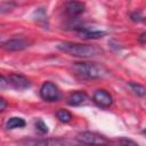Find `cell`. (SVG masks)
Listing matches in <instances>:
<instances>
[{
    "instance_id": "4",
    "label": "cell",
    "mask_w": 146,
    "mask_h": 146,
    "mask_svg": "<svg viewBox=\"0 0 146 146\" xmlns=\"http://www.w3.org/2000/svg\"><path fill=\"white\" fill-rule=\"evenodd\" d=\"M40 96L46 102H56L60 97V91L55 83L47 81L40 88Z\"/></svg>"
},
{
    "instance_id": "19",
    "label": "cell",
    "mask_w": 146,
    "mask_h": 146,
    "mask_svg": "<svg viewBox=\"0 0 146 146\" xmlns=\"http://www.w3.org/2000/svg\"><path fill=\"white\" fill-rule=\"evenodd\" d=\"M6 106H7V103H6L5 98H0V111H5Z\"/></svg>"
},
{
    "instance_id": "7",
    "label": "cell",
    "mask_w": 146,
    "mask_h": 146,
    "mask_svg": "<svg viewBox=\"0 0 146 146\" xmlns=\"http://www.w3.org/2000/svg\"><path fill=\"white\" fill-rule=\"evenodd\" d=\"M8 84H10L13 88L17 90H24L30 88L31 82L27 78H25L22 74H11L8 78Z\"/></svg>"
},
{
    "instance_id": "6",
    "label": "cell",
    "mask_w": 146,
    "mask_h": 146,
    "mask_svg": "<svg viewBox=\"0 0 146 146\" xmlns=\"http://www.w3.org/2000/svg\"><path fill=\"white\" fill-rule=\"evenodd\" d=\"M30 42L23 38H15V39H9L2 43V48L7 51H18L27 48Z\"/></svg>"
},
{
    "instance_id": "8",
    "label": "cell",
    "mask_w": 146,
    "mask_h": 146,
    "mask_svg": "<svg viewBox=\"0 0 146 146\" xmlns=\"http://www.w3.org/2000/svg\"><path fill=\"white\" fill-rule=\"evenodd\" d=\"M84 8H86L84 3L83 2H79V1H70L65 6L66 13L70 16H78V15L82 14L84 11Z\"/></svg>"
},
{
    "instance_id": "18",
    "label": "cell",
    "mask_w": 146,
    "mask_h": 146,
    "mask_svg": "<svg viewBox=\"0 0 146 146\" xmlns=\"http://www.w3.org/2000/svg\"><path fill=\"white\" fill-rule=\"evenodd\" d=\"M138 41H139L140 43H143V44H146V32H144V33H141V34L139 35Z\"/></svg>"
},
{
    "instance_id": "14",
    "label": "cell",
    "mask_w": 146,
    "mask_h": 146,
    "mask_svg": "<svg viewBox=\"0 0 146 146\" xmlns=\"http://www.w3.org/2000/svg\"><path fill=\"white\" fill-rule=\"evenodd\" d=\"M128 84H129V87L131 88V90L137 95V96H145L146 95V88L144 87V86H141V84H139V83H137V82H128Z\"/></svg>"
},
{
    "instance_id": "9",
    "label": "cell",
    "mask_w": 146,
    "mask_h": 146,
    "mask_svg": "<svg viewBox=\"0 0 146 146\" xmlns=\"http://www.w3.org/2000/svg\"><path fill=\"white\" fill-rule=\"evenodd\" d=\"M87 100V94L84 91H75L67 98V104L70 106H79Z\"/></svg>"
},
{
    "instance_id": "15",
    "label": "cell",
    "mask_w": 146,
    "mask_h": 146,
    "mask_svg": "<svg viewBox=\"0 0 146 146\" xmlns=\"http://www.w3.org/2000/svg\"><path fill=\"white\" fill-rule=\"evenodd\" d=\"M34 127H35V129H36L40 133H47V132H48V127H47V124H46L42 120H40V119L35 121Z\"/></svg>"
},
{
    "instance_id": "5",
    "label": "cell",
    "mask_w": 146,
    "mask_h": 146,
    "mask_svg": "<svg viewBox=\"0 0 146 146\" xmlns=\"http://www.w3.org/2000/svg\"><path fill=\"white\" fill-rule=\"evenodd\" d=\"M92 102L100 108H108L113 104V97L104 89H98L92 95Z\"/></svg>"
},
{
    "instance_id": "17",
    "label": "cell",
    "mask_w": 146,
    "mask_h": 146,
    "mask_svg": "<svg viewBox=\"0 0 146 146\" xmlns=\"http://www.w3.org/2000/svg\"><path fill=\"white\" fill-rule=\"evenodd\" d=\"M117 146H138V144L135 143V141L131 140V139L121 138V139H119V141H117Z\"/></svg>"
},
{
    "instance_id": "3",
    "label": "cell",
    "mask_w": 146,
    "mask_h": 146,
    "mask_svg": "<svg viewBox=\"0 0 146 146\" xmlns=\"http://www.w3.org/2000/svg\"><path fill=\"white\" fill-rule=\"evenodd\" d=\"M76 139L83 144V145H88V146H106L110 144V140L97 132H92V131H83L80 132L76 137Z\"/></svg>"
},
{
    "instance_id": "2",
    "label": "cell",
    "mask_w": 146,
    "mask_h": 146,
    "mask_svg": "<svg viewBox=\"0 0 146 146\" xmlns=\"http://www.w3.org/2000/svg\"><path fill=\"white\" fill-rule=\"evenodd\" d=\"M73 70L84 79H102L107 74V70L97 63H75Z\"/></svg>"
},
{
    "instance_id": "11",
    "label": "cell",
    "mask_w": 146,
    "mask_h": 146,
    "mask_svg": "<svg viewBox=\"0 0 146 146\" xmlns=\"http://www.w3.org/2000/svg\"><path fill=\"white\" fill-rule=\"evenodd\" d=\"M23 127H25V121L24 119L18 117V116L10 117L6 123L7 129H16V128H23Z\"/></svg>"
},
{
    "instance_id": "13",
    "label": "cell",
    "mask_w": 146,
    "mask_h": 146,
    "mask_svg": "<svg viewBox=\"0 0 146 146\" xmlns=\"http://www.w3.org/2000/svg\"><path fill=\"white\" fill-rule=\"evenodd\" d=\"M56 116H57V119H58L60 122H63V123H67V122H70V121L72 120V114H71L67 110H64V108L58 110V111L56 112Z\"/></svg>"
},
{
    "instance_id": "10",
    "label": "cell",
    "mask_w": 146,
    "mask_h": 146,
    "mask_svg": "<svg viewBox=\"0 0 146 146\" xmlns=\"http://www.w3.org/2000/svg\"><path fill=\"white\" fill-rule=\"evenodd\" d=\"M33 146H65V143L63 140H60V139L47 138V139L38 140Z\"/></svg>"
},
{
    "instance_id": "16",
    "label": "cell",
    "mask_w": 146,
    "mask_h": 146,
    "mask_svg": "<svg viewBox=\"0 0 146 146\" xmlns=\"http://www.w3.org/2000/svg\"><path fill=\"white\" fill-rule=\"evenodd\" d=\"M16 5L14 2H1L0 3V13L1 14H5L6 11L8 10H11Z\"/></svg>"
},
{
    "instance_id": "20",
    "label": "cell",
    "mask_w": 146,
    "mask_h": 146,
    "mask_svg": "<svg viewBox=\"0 0 146 146\" xmlns=\"http://www.w3.org/2000/svg\"><path fill=\"white\" fill-rule=\"evenodd\" d=\"M143 133H146V129H144V130H143Z\"/></svg>"
},
{
    "instance_id": "1",
    "label": "cell",
    "mask_w": 146,
    "mask_h": 146,
    "mask_svg": "<svg viewBox=\"0 0 146 146\" xmlns=\"http://www.w3.org/2000/svg\"><path fill=\"white\" fill-rule=\"evenodd\" d=\"M57 49L71 56L82 57V58L94 57V56H97L99 52H102V50L95 46L75 43V42H62L57 44Z\"/></svg>"
},
{
    "instance_id": "12",
    "label": "cell",
    "mask_w": 146,
    "mask_h": 146,
    "mask_svg": "<svg viewBox=\"0 0 146 146\" xmlns=\"http://www.w3.org/2000/svg\"><path fill=\"white\" fill-rule=\"evenodd\" d=\"M106 35L104 31H91V30H83L81 32V38L83 39H99Z\"/></svg>"
}]
</instances>
